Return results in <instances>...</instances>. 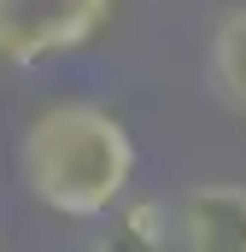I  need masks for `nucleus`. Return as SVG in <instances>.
Here are the masks:
<instances>
[{
    "instance_id": "f257e3e1",
    "label": "nucleus",
    "mask_w": 246,
    "mask_h": 252,
    "mask_svg": "<svg viewBox=\"0 0 246 252\" xmlns=\"http://www.w3.org/2000/svg\"><path fill=\"white\" fill-rule=\"evenodd\" d=\"M135 135L100 100H59L35 112L18 135V182L24 193L64 223L112 217L135 182Z\"/></svg>"
},
{
    "instance_id": "f03ea898",
    "label": "nucleus",
    "mask_w": 246,
    "mask_h": 252,
    "mask_svg": "<svg viewBox=\"0 0 246 252\" xmlns=\"http://www.w3.org/2000/svg\"><path fill=\"white\" fill-rule=\"evenodd\" d=\"M112 12L118 0H0V59L18 70L70 59L100 41Z\"/></svg>"
},
{
    "instance_id": "7ed1b4c3",
    "label": "nucleus",
    "mask_w": 246,
    "mask_h": 252,
    "mask_svg": "<svg viewBox=\"0 0 246 252\" xmlns=\"http://www.w3.org/2000/svg\"><path fill=\"white\" fill-rule=\"evenodd\" d=\"M170 235L187 252H246V182H193L170 199Z\"/></svg>"
},
{
    "instance_id": "20e7f679",
    "label": "nucleus",
    "mask_w": 246,
    "mask_h": 252,
    "mask_svg": "<svg viewBox=\"0 0 246 252\" xmlns=\"http://www.w3.org/2000/svg\"><path fill=\"white\" fill-rule=\"evenodd\" d=\"M205 82L235 118H246V6L223 12V24L211 30V41H205Z\"/></svg>"
},
{
    "instance_id": "39448f33",
    "label": "nucleus",
    "mask_w": 246,
    "mask_h": 252,
    "mask_svg": "<svg viewBox=\"0 0 246 252\" xmlns=\"http://www.w3.org/2000/svg\"><path fill=\"white\" fill-rule=\"evenodd\" d=\"M118 241H129V247H176L170 205L164 199H123L118 205Z\"/></svg>"
}]
</instances>
